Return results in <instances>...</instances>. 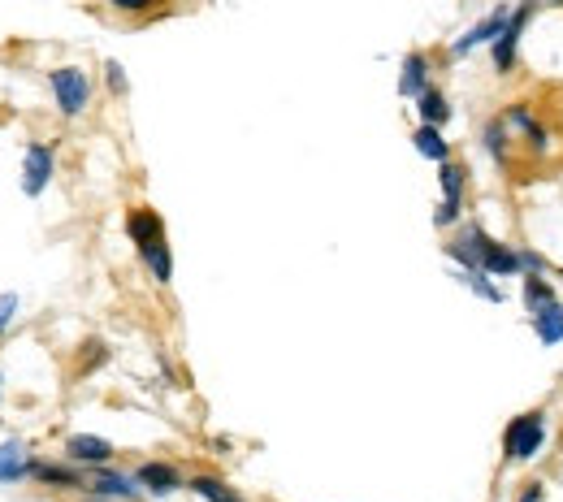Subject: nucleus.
Instances as JSON below:
<instances>
[{"label":"nucleus","mask_w":563,"mask_h":502,"mask_svg":"<svg viewBox=\"0 0 563 502\" xmlns=\"http://www.w3.org/2000/svg\"><path fill=\"white\" fill-rule=\"evenodd\" d=\"M546 433H551L546 407H533V412L512 416L503 429V459L507 464H533V459L546 451Z\"/></svg>","instance_id":"f257e3e1"},{"label":"nucleus","mask_w":563,"mask_h":502,"mask_svg":"<svg viewBox=\"0 0 563 502\" xmlns=\"http://www.w3.org/2000/svg\"><path fill=\"white\" fill-rule=\"evenodd\" d=\"M48 91H52L57 113L65 117V122H74V117H83L91 109L96 83H91V74L83 70V65H57V70H48Z\"/></svg>","instance_id":"f03ea898"},{"label":"nucleus","mask_w":563,"mask_h":502,"mask_svg":"<svg viewBox=\"0 0 563 502\" xmlns=\"http://www.w3.org/2000/svg\"><path fill=\"white\" fill-rule=\"evenodd\" d=\"M538 18V0H520V5H512V18H507V26L499 31V39L490 44V61H494V74H512L516 70V57H520V39H525L529 22Z\"/></svg>","instance_id":"7ed1b4c3"},{"label":"nucleus","mask_w":563,"mask_h":502,"mask_svg":"<svg viewBox=\"0 0 563 502\" xmlns=\"http://www.w3.org/2000/svg\"><path fill=\"white\" fill-rule=\"evenodd\" d=\"M52 178H57V148L52 143H26V152H22V195L26 200H39L48 187H52Z\"/></svg>","instance_id":"20e7f679"},{"label":"nucleus","mask_w":563,"mask_h":502,"mask_svg":"<svg viewBox=\"0 0 563 502\" xmlns=\"http://www.w3.org/2000/svg\"><path fill=\"white\" fill-rule=\"evenodd\" d=\"M87 494L109 498V502H139V498H148V494H143V485L135 481V472H122L113 464L87 468Z\"/></svg>","instance_id":"39448f33"},{"label":"nucleus","mask_w":563,"mask_h":502,"mask_svg":"<svg viewBox=\"0 0 563 502\" xmlns=\"http://www.w3.org/2000/svg\"><path fill=\"white\" fill-rule=\"evenodd\" d=\"M35 485H44V490H87V468H78L74 459H44L35 455V472H31Z\"/></svg>","instance_id":"423d86ee"},{"label":"nucleus","mask_w":563,"mask_h":502,"mask_svg":"<svg viewBox=\"0 0 563 502\" xmlns=\"http://www.w3.org/2000/svg\"><path fill=\"white\" fill-rule=\"evenodd\" d=\"M507 18H512V5H494V9L486 13V18L473 22L460 39H455V44H451V57L460 61V57H468V52H477V48H490L494 39H499V31L507 26Z\"/></svg>","instance_id":"0eeeda50"},{"label":"nucleus","mask_w":563,"mask_h":502,"mask_svg":"<svg viewBox=\"0 0 563 502\" xmlns=\"http://www.w3.org/2000/svg\"><path fill=\"white\" fill-rule=\"evenodd\" d=\"M135 481L143 485V494H148V498H174L178 490H187L182 468L169 464V459H148V464H139L135 468Z\"/></svg>","instance_id":"6e6552de"},{"label":"nucleus","mask_w":563,"mask_h":502,"mask_svg":"<svg viewBox=\"0 0 563 502\" xmlns=\"http://www.w3.org/2000/svg\"><path fill=\"white\" fill-rule=\"evenodd\" d=\"M65 459H74L78 468H104L117 459V446L109 438H100V433H70L61 446Z\"/></svg>","instance_id":"1a4fd4ad"},{"label":"nucleus","mask_w":563,"mask_h":502,"mask_svg":"<svg viewBox=\"0 0 563 502\" xmlns=\"http://www.w3.org/2000/svg\"><path fill=\"white\" fill-rule=\"evenodd\" d=\"M499 117L507 122V130H512V135H520V139L529 143V152H551V130L538 122V113H533L529 104H507Z\"/></svg>","instance_id":"9d476101"},{"label":"nucleus","mask_w":563,"mask_h":502,"mask_svg":"<svg viewBox=\"0 0 563 502\" xmlns=\"http://www.w3.org/2000/svg\"><path fill=\"white\" fill-rule=\"evenodd\" d=\"M429 87H434V61H429V52H421V48L403 52V61H399V96L416 100Z\"/></svg>","instance_id":"9b49d317"},{"label":"nucleus","mask_w":563,"mask_h":502,"mask_svg":"<svg viewBox=\"0 0 563 502\" xmlns=\"http://www.w3.org/2000/svg\"><path fill=\"white\" fill-rule=\"evenodd\" d=\"M35 472V455L22 438H5L0 442V485H26Z\"/></svg>","instance_id":"f8f14e48"},{"label":"nucleus","mask_w":563,"mask_h":502,"mask_svg":"<svg viewBox=\"0 0 563 502\" xmlns=\"http://www.w3.org/2000/svg\"><path fill=\"white\" fill-rule=\"evenodd\" d=\"M481 269H486L490 277H525V269H520V247L486 234V247H481Z\"/></svg>","instance_id":"ddd939ff"},{"label":"nucleus","mask_w":563,"mask_h":502,"mask_svg":"<svg viewBox=\"0 0 563 502\" xmlns=\"http://www.w3.org/2000/svg\"><path fill=\"white\" fill-rule=\"evenodd\" d=\"M126 239L135 243V251L152 247V243H165V221L156 208H130L126 213Z\"/></svg>","instance_id":"4468645a"},{"label":"nucleus","mask_w":563,"mask_h":502,"mask_svg":"<svg viewBox=\"0 0 563 502\" xmlns=\"http://www.w3.org/2000/svg\"><path fill=\"white\" fill-rule=\"evenodd\" d=\"M187 490L200 498V502H247L230 481L213 477V472H191V477H187Z\"/></svg>","instance_id":"2eb2a0df"},{"label":"nucleus","mask_w":563,"mask_h":502,"mask_svg":"<svg viewBox=\"0 0 563 502\" xmlns=\"http://www.w3.org/2000/svg\"><path fill=\"white\" fill-rule=\"evenodd\" d=\"M412 148L416 156H425L429 165H442V161H451V139L442 135V126H416L412 130Z\"/></svg>","instance_id":"dca6fc26"},{"label":"nucleus","mask_w":563,"mask_h":502,"mask_svg":"<svg viewBox=\"0 0 563 502\" xmlns=\"http://www.w3.org/2000/svg\"><path fill=\"white\" fill-rule=\"evenodd\" d=\"M512 139H516V135L507 130L503 117H490V122L481 126V152H486L494 165H507V161H512Z\"/></svg>","instance_id":"f3484780"},{"label":"nucleus","mask_w":563,"mask_h":502,"mask_svg":"<svg viewBox=\"0 0 563 502\" xmlns=\"http://www.w3.org/2000/svg\"><path fill=\"white\" fill-rule=\"evenodd\" d=\"M529 325H533V334H538L542 347H559L563 342V303H546V308L538 312H529Z\"/></svg>","instance_id":"a211bd4d"},{"label":"nucleus","mask_w":563,"mask_h":502,"mask_svg":"<svg viewBox=\"0 0 563 502\" xmlns=\"http://www.w3.org/2000/svg\"><path fill=\"white\" fill-rule=\"evenodd\" d=\"M412 104H416V117H421L425 126H447L451 122V100H447V91H442V87L421 91Z\"/></svg>","instance_id":"6ab92c4d"},{"label":"nucleus","mask_w":563,"mask_h":502,"mask_svg":"<svg viewBox=\"0 0 563 502\" xmlns=\"http://www.w3.org/2000/svg\"><path fill=\"white\" fill-rule=\"evenodd\" d=\"M468 182H473V174H468L464 161H455V156H451V161L438 165V191H442V200H460L464 204Z\"/></svg>","instance_id":"aec40b11"},{"label":"nucleus","mask_w":563,"mask_h":502,"mask_svg":"<svg viewBox=\"0 0 563 502\" xmlns=\"http://www.w3.org/2000/svg\"><path fill=\"white\" fill-rule=\"evenodd\" d=\"M451 277H455V282H460L464 290H473L477 299H486V303H503V299H507V295H503V286L494 282V277H490L486 269H455Z\"/></svg>","instance_id":"412c9836"},{"label":"nucleus","mask_w":563,"mask_h":502,"mask_svg":"<svg viewBox=\"0 0 563 502\" xmlns=\"http://www.w3.org/2000/svg\"><path fill=\"white\" fill-rule=\"evenodd\" d=\"M139 260H143V269L152 273V282H156V286H169V282H174V251H169V243L143 247V251H139Z\"/></svg>","instance_id":"4be33fe9"},{"label":"nucleus","mask_w":563,"mask_h":502,"mask_svg":"<svg viewBox=\"0 0 563 502\" xmlns=\"http://www.w3.org/2000/svg\"><path fill=\"white\" fill-rule=\"evenodd\" d=\"M520 295H525V308H529V312H538V308H546V303L559 299L555 286L546 282V277H525V290H520Z\"/></svg>","instance_id":"5701e85b"},{"label":"nucleus","mask_w":563,"mask_h":502,"mask_svg":"<svg viewBox=\"0 0 563 502\" xmlns=\"http://www.w3.org/2000/svg\"><path fill=\"white\" fill-rule=\"evenodd\" d=\"M104 87H109V96H117V100L130 96V78H126L122 61H104Z\"/></svg>","instance_id":"b1692460"},{"label":"nucleus","mask_w":563,"mask_h":502,"mask_svg":"<svg viewBox=\"0 0 563 502\" xmlns=\"http://www.w3.org/2000/svg\"><path fill=\"white\" fill-rule=\"evenodd\" d=\"M434 226H438V230L464 226V204H460V200H442V204L434 208Z\"/></svg>","instance_id":"393cba45"},{"label":"nucleus","mask_w":563,"mask_h":502,"mask_svg":"<svg viewBox=\"0 0 563 502\" xmlns=\"http://www.w3.org/2000/svg\"><path fill=\"white\" fill-rule=\"evenodd\" d=\"M520 269H525V277H546L551 273V260L533 247H520Z\"/></svg>","instance_id":"a878e982"},{"label":"nucleus","mask_w":563,"mask_h":502,"mask_svg":"<svg viewBox=\"0 0 563 502\" xmlns=\"http://www.w3.org/2000/svg\"><path fill=\"white\" fill-rule=\"evenodd\" d=\"M18 312H22V299L13 295V290H5V295H0V338H5L9 329H13V321H18Z\"/></svg>","instance_id":"bb28decb"},{"label":"nucleus","mask_w":563,"mask_h":502,"mask_svg":"<svg viewBox=\"0 0 563 502\" xmlns=\"http://www.w3.org/2000/svg\"><path fill=\"white\" fill-rule=\"evenodd\" d=\"M152 5L156 0H109L113 13H130V18H135V13H152Z\"/></svg>","instance_id":"cd10ccee"},{"label":"nucleus","mask_w":563,"mask_h":502,"mask_svg":"<svg viewBox=\"0 0 563 502\" xmlns=\"http://www.w3.org/2000/svg\"><path fill=\"white\" fill-rule=\"evenodd\" d=\"M542 498H546V490H542V481H529V485H525V490H520V494H516V502H542Z\"/></svg>","instance_id":"c85d7f7f"},{"label":"nucleus","mask_w":563,"mask_h":502,"mask_svg":"<svg viewBox=\"0 0 563 502\" xmlns=\"http://www.w3.org/2000/svg\"><path fill=\"white\" fill-rule=\"evenodd\" d=\"M538 5H559L563 9V0H538Z\"/></svg>","instance_id":"c756f323"},{"label":"nucleus","mask_w":563,"mask_h":502,"mask_svg":"<svg viewBox=\"0 0 563 502\" xmlns=\"http://www.w3.org/2000/svg\"><path fill=\"white\" fill-rule=\"evenodd\" d=\"M83 502H109V498H96V494H87V498H83Z\"/></svg>","instance_id":"7c9ffc66"},{"label":"nucleus","mask_w":563,"mask_h":502,"mask_svg":"<svg viewBox=\"0 0 563 502\" xmlns=\"http://www.w3.org/2000/svg\"><path fill=\"white\" fill-rule=\"evenodd\" d=\"M0 399H5V373H0Z\"/></svg>","instance_id":"2f4dec72"},{"label":"nucleus","mask_w":563,"mask_h":502,"mask_svg":"<svg viewBox=\"0 0 563 502\" xmlns=\"http://www.w3.org/2000/svg\"><path fill=\"white\" fill-rule=\"evenodd\" d=\"M559 277H563V269H559Z\"/></svg>","instance_id":"473e14b6"}]
</instances>
